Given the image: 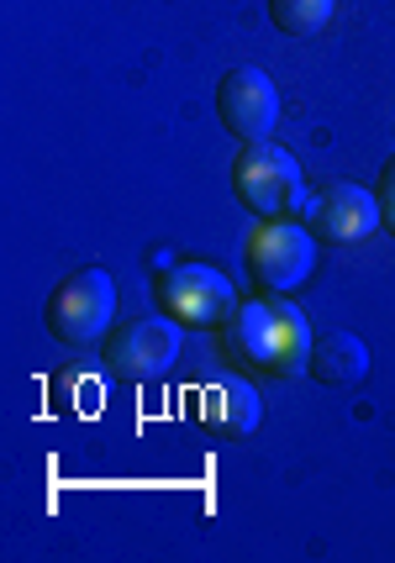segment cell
Wrapping results in <instances>:
<instances>
[{"instance_id": "obj_1", "label": "cell", "mask_w": 395, "mask_h": 563, "mask_svg": "<svg viewBox=\"0 0 395 563\" xmlns=\"http://www.w3.org/2000/svg\"><path fill=\"white\" fill-rule=\"evenodd\" d=\"M227 347L238 353V364L248 374L290 379V374L311 364L317 332H311V317L296 300H248L227 321Z\"/></svg>"}, {"instance_id": "obj_2", "label": "cell", "mask_w": 395, "mask_h": 563, "mask_svg": "<svg viewBox=\"0 0 395 563\" xmlns=\"http://www.w3.org/2000/svg\"><path fill=\"white\" fill-rule=\"evenodd\" d=\"M232 190L259 221L274 217H300L311 206V190H306V169L290 147L279 143H243L238 164H232Z\"/></svg>"}, {"instance_id": "obj_3", "label": "cell", "mask_w": 395, "mask_h": 563, "mask_svg": "<svg viewBox=\"0 0 395 563\" xmlns=\"http://www.w3.org/2000/svg\"><path fill=\"white\" fill-rule=\"evenodd\" d=\"M317 232L300 227L296 217L259 221L248 238V274L264 295H290L317 274Z\"/></svg>"}, {"instance_id": "obj_4", "label": "cell", "mask_w": 395, "mask_h": 563, "mask_svg": "<svg viewBox=\"0 0 395 563\" xmlns=\"http://www.w3.org/2000/svg\"><path fill=\"white\" fill-rule=\"evenodd\" d=\"M43 321H48V338H58V343H69V347H85V343H96V338H106L111 321H117V279L100 269V264L75 269L48 295Z\"/></svg>"}, {"instance_id": "obj_5", "label": "cell", "mask_w": 395, "mask_h": 563, "mask_svg": "<svg viewBox=\"0 0 395 563\" xmlns=\"http://www.w3.org/2000/svg\"><path fill=\"white\" fill-rule=\"evenodd\" d=\"M100 358L106 368L127 379V385H149V379H164L179 358V321L174 317H143L127 321L122 332H111L100 343Z\"/></svg>"}, {"instance_id": "obj_6", "label": "cell", "mask_w": 395, "mask_h": 563, "mask_svg": "<svg viewBox=\"0 0 395 563\" xmlns=\"http://www.w3.org/2000/svg\"><path fill=\"white\" fill-rule=\"evenodd\" d=\"M158 300L179 327H227L238 311V290L211 264H174L158 274Z\"/></svg>"}, {"instance_id": "obj_7", "label": "cell", "mask_w": 395, "mask_h": 563, "mask_svg": "<svg viewBox=\"0 0 395 563\" xmlns=\"http://www.w3.org/2000/svg\"><path fill=\"white\" fill-rule=\"evenodd\" d=\"M217 117L238 143H264L279 122V90L259 64H238L217 85Z\"/></svg>"}, {"instance_id": "obj_8", "label": "cell", "mask_w": 395, "mask_h": 563, "mask_svg": "<svg viewBox=\"0 0 395 563\" xmlns=\"http://www.w3.org/2000/svg\"><path fill=\"white\" fill-rule=\"evenodd\" d=\"M306 217H311L317 243H332V247L364 243V238H374V232H380V221H385V217H380V196H374V190H364V185H353V179H343V185H327L321 196H311Z\"/></svg>"}, {"instance_id": "obj_9", "label": "cell", "mask_w": 395, "mask_h": 563, "mask_svg": "<svg viewBox=\"0 0 395 563\" xmlns=\"http://www.w3.org/2000/svg\"><path fill=\"white\" fill-rule=\"evenodd\" d=\"M196 421L211 432V438H253L264 427V395L253 379L243 374H217L196 390Z\"/></svg>"}, {"instance_id": "obj_10", "label": "cell", "mask_w": 395, "mask_h": 563, "mask_svg": "<svg viewBox=\"0 0 395 563\" xmlns=\"http://www.w3.org/2000/svg\"><path fill=\"white\" fill-rule=\"evenodd\" d=\"M306 368L327 390H353L370 374V347H364V338H353V332H327V338H317Z\"/></svg>"}, {"instance_id": "obj_11", "label": "cell", "mask_w": 395, "mask_h": 563, "mask_svg": "<svg viewBox=\"0 0 395 563\" xmlns=\"http://www.w3.org/2000/svg\"><path fill=\"white\" fill-rule=\"evenodd\" d=\"M332 11H338V0H270V22L285 37H317L332 22Z\"/></svg>"}, {"instance_id": "obj_12", "label": "cell", "mask_w": 395, "mask_h": 563, "mask_svg": "<svg viewBox=\"0 0 395 563\" xmlns=\"http://www.w3.org/2000/svg\"><path fill=\"white\" fill-rule=\"evenodd\" d=\"M374 196H380V217H385V227L395 232V158L380 169V190H374Z\"/></svg>"}]
</instances>
